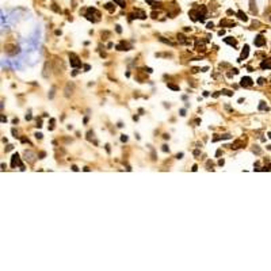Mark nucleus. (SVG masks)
I'll return each instance as SVG.
<instances>
[{
	"instance_id": "nucleus-1",
	"label": "nucleus",
	"mask_w": 271,
	"mask_h": 271,
	"mask_svg": "<svg viewBox=\"0 0 271 271\" xmlns=\"http://www.w3.org/2000/svg\"><path fill=\"white\" fill-rule=\"evenodd\" d=\"M69 62H71V65H72L73 68H79L80 65H82L80 59L75 54V53H71V54H69Z\"/></svg>"
},
{
	"instance_id": "nucleus-2",
	"label": "nucleus",
	"mask_w": 271,
	"mask_h": 271,
	"mask_svg": "<svg viewBox=\"0 0 271 271\" xmlns=\"http://www.w3.org/2000/svg\"><path fill=\"white\" fill-rule=\"evenodd\" d=\"M11 165H12V167H16V165H19V167H21V169H24V165L22 164L21 157H19V154H18V153L12 154V157H11Z\"/></svg>"
},
{
	"instance_id": "nucleus-3",
	"label": "nucleus",
	"mask_w": 271,
	"mask_h": 271,
	"mask_svg": "<svg viewBox=\"0 0 271 271\" xmlns=\"http://www.w3.org/2000/svg\"><path fill=\"white\" fill-rule=\"evenodd\" d=\"M254 44L256 45V46H263V45H266V38L263 37V35H258L256 38H255V41H254Z\"/></svg>"
},
{
	"instance_id": "nucleus-4",
	"label": "nucleus",
	"mask_w": 271,
	"mask_h": 271,
	"mask_svg": "<svg viewBox=\"0 0 271 271\" xmlns=\"http://www.w3.org/2000/svg\"><path fill=\"white\" fill-rule=\"evenodd\" d=\"M240 84H241L243 87H251V85L254 84V82H252V79H251V77L245 76V77H243V79H241V83H240Z\"/></svg>"
},
{
	"instance_id": "nucleus-5",
	"label": "nucleus",
	"mask_w": 271,
	"mask_h": 271,
	"mask_svg": "<svg viewBox=\"0 0 271 271\" xmlns=\"http://www.w3.org/2000/svg\"><path fill=\"white\" fill-rule=\"evenodd\" d=\"M248 53H249V47H248V45H245V46L243 47V50H241V56H240V60H239V61L247 59V57H248Z\"/></svg>"
},
{
	"instance_id": "nucleus-6",
	"label": "nucleus",
	"mask_w": 271,
	"mask_h": 271,
	"mask_svg": "<svg viewBox=\"0 0 271 271\" xmlns=\"http://www.w3.org/2000/svg\"><path fill=\"white\" fill-rule=\"evenodd\" d=\"M260 67L263 68V69H271V59L268 60H264V61L260 64Z\"/></svg>"
},
{
	"instance_id": "nucleus-7",
	"label": "nucleus",
	"mask_w": 271,
	"mask_h": 271,
	"mask_svg": "<svg viewBox=\"0 0 271 271\" xmlns=\"http://www.w3.org/2000/svg\"><path fill=\"white\" fill-rule=\"evenodd\" d=\"M224 42L229 44L230 46H236V39H233L232 37H228V38H224Z\"/></svg>"
},
{
	"instance_id": "nucleus-8",
	"label": "nucleus",
	"mask_w": 271,
	"mask_h": 271,
	"mask_svg": "<svg viewBox=\"0 0 271 271\" xmlns=\"http://www.w3.org/2000/svg\"><path fill=\"white\" fill-rule=\"evenodd\" d=\"M243 146H244V141L239 140V141H236V142L232 145V148H233V149H239V148H243Z\"/></svg>"
},
{
	"instance_id": "nucleus-9",
	"label": "nucleus",
	"mask_w": 271,
	"mask_h": 271,
	"mask_svg": "<svg viewBox=\"0 0 271 271\" xmlns=\"http://www.w3.org/2000/svg\"><path fill=\"white\" fill-rule=\"evenodd\" d=\"M237 15H239V18H240V19H241V21H244V22H247V21H248L247 15H245V14H244V12H243V11H239V12H237Z\"/></svg>"
},
{
	"instance_id": "nucleus-10",
	"label": "nucleus",
	"mask_w": 271,
	"mask_h": 271,
	"mask_svg": "<svg viewBox=\"0 0 271 271\" xmlns=\"http://www.w3.org/2000/svg\"><path fill=\"white\" fill-rule=\"evenodd\" d=\"M168 88H171V90H174V91H179V85H175V84H172V83H168Z\"/></svg>"
},
{
	"instance_id": "nucleus-11",
	"label": "nucleus",
	"mask_w": 271,
	"mask_h": 271,
	"mask_svg": "<svg viewBox=\"0 0 271 271\" xmlns=\"http://www.w3.org/2000/svg\"><path fill=\"white\" fill-rule=\"evenodd\" d=\"M117 49H118V50H129V49H128V46H126V45H123V44L117 45Z\"/></svg>"
},
{
	"instance_id": "nucleus-12",
	"label": "nucleus",
	"mask_w": 271,
	"mask_h": 271,
	"mask_svg": "<svg viewBox=\"0 0 271 271\" xmlns=\"http://www.w3.org/2000/svg\"><path fill=\"white\" fill-rule=\"evenodd\" d=\"M106 8H107V10H108V11H110V12H113L115 7L113 6V3H107V4H106Z\"/></svg>"
},
{
	"instance_id": "nucleus-13",
	"label": "nucleus",
	"mask_w": 271,
	"mask_h": 271,
	"mask_svg": "<svg viewBox=\"0 0 271 271\" xmlns=\"http://www.w3.org/2000/svg\"><path fill=\"white\" fill-rule=\"evenodd\" d=\"M221 92L225 94V95H228V96H232V95H233V92H232V91H228V90H222Z\"/></svg>"
},
{
	"instance_id": "nucleus-14",
	"label": "nucleus",
	"mask_w": 271,
	"mask_h": 271,
	"mask_svg": "<svg viewBox=\"0 0 271 271\" xmlns=\"http://www.w3.org/2000/svg\"><path fill=\"white\" fill-rule=\"evenodd\" d=\"M114 3L119 4L121 7H125V3H123V0H114Z\"/></svg>"
},
{
	"instance_id": "nucleus-15",
	"label": "nucleus",
	"mask_w": 271,
	"mask_h": 271,
	"mask_svg": "<svg viewBox=\"0 0 271 271\" xmlns=\"http://www.w3.org/2000/svg\"><path fill=\"white\" fill-rule=\"evenodd\" d=\"M264 108H267L266 103H264V102H260V105H259V110H264Z\"/></svg>"
},
{
	"instance_id": "nucleus-16",
	"label": "nucleus",
	"mask_w": 271,
	"mask_h": 271,
	"mask_svg": "<svg viewBox=\"0 0 271 271\" xmlns=\"http://www.w3.org/2000/svg\"><path fill=\"white\" fill-rule=\"evenodd\" d=\"M92 137H94V131H88V133H87V138H88V140H91Z\"/></svg>"
},
{
	"instance_id": "nucleus-17",
	"label": "nucleus",
	"mask_w": 271,
	"mask_h": 271,
	"mask_svg": "<svg viewBox=\"0 0 271 271\" xmlns=\"http://www.w3.org/2000/svg\"><path fill=\"white\" fill-rule=\"evenodd\" d=\"M121 141H122V142H126V141H128V136H125V134H123L122 137H121Z\"/></svg>"
},
{
	"instance_id": "nucleus-18",
	"label": "nucleus",
	"mask_w": 271,
	"mask_h": 271,
	"mask_svg": "<svg viewBox=\"0 0 271 271\" xmlns=\"http://www.w3.org/2000/svg\"><path fill=\"white\" fill-rule=\"evenodd\" d=\"M258 84H259V85H263V84H264V79H262V77H260V79L258 80Z\"/></svg>"
},
{
	"instance_id": "nucleus-19",
	"label": "nucleus",
	"mask_w": 271,
	"mask_h": 271,
	"mask_svg": "<svg viewBox=\"0 0 271 271\" xmlns=\"http://www.w3.org/2000/svg\"><path fill=\"white\" fill-rule=\"evenodd\" d=\"M115 30H117V33H122V29H121L119 24H117V26H115Z\"/></svg>"
},
{
	"instance_id": "nucleus-20",
	"label": "nucleus",
	"mask_w": 271,
	"mask_h": 271,
	"mask_svg": "<svg viewBox=\"0 0 271 271\" xmlns=\"http://www.w3.org/2000/svg\"><path fill=\"white\" fill-rule=\"evenodd\" d=\"M161 149H163V152H169V149H168V146H167V145H163V148H161Z\"/></svg>"
},
{
	"instance_id": "nucleus-21",
	"label": "nucleus",
	"mask_w": 271,
	"mask_h": 271,
	"mask_svg": "<svg viewBox=\"0 0 271 271\" xmlns=\"http://www.w3.org/2000/svg\"><path fill=\"white\" fill-rule=\"evenodd\" d=\"M180 115H182V117L186 115V110H184V108H182V110H180Z\"/></svg>"
},
{
	"instance_id": "nucleus-22",
	"label": "nucleus",
	"mask_w": 271,
	"mask_h": 271,
	"mask_svg": "<svg viewBox=\"0 0 271 271\" xmlns=\"http://www.w3.org/2000/svg\"><path fill=\"white\" fill-rule=\"evenodd\" d=\"M12 134H14V137H19V136H18V133H16V130H15V129H12Z\"/></svg>"
},
{
	"instance_id": "nucleus-23",
	"label": "nucleus",
	"mask_w": 271,
	"mask_h": 271,
	"mask_svg": "<svg viewBox=\"0 0 271 271\" xmlns=\"http://www.w3.org/2000/svg\"><path fill=\"white\" fill-rule=\"evenodd\" d=\"M31 118H33V117H31V115H30V114H26V121H30V119H31Z\"/></svg>"
},
{
	"instance_id": "nucleus-24",
	"label": "nucleus",
	"mask_w": 271,
	"mask_h": 271,
	"mask_svg": "<svg viewBox=\"0 0 271 271\" xmlns=\"http://www.w3.org/2000/svg\"><path fill=\"white\" fill-rule=\"evenodd\" d=\"M35 137H37V138H39V140H41V138H42V134H41V133H37V134H35Z\"/></svg>"
},
{
	"instance_id": "nucleus-25",
	"label": "nucleus",
	"mask_w": 271,
	"mask_h": 271,
	"mask_svg": "<svg viewBox=\"0 0 271 271\" xmlns=\"http://www.w3.org/2000/svg\"><path fill=\"white\" fill-rule=\"evenodd\" d=\"M182 157H183V153H178V154H176V159H182Z\"/></svg>"
},
{
	"instance_id": "nucleus-26",
	"label": "nucleus",
	"mask_w": 271,
	"mask_h": 271,
	"mask_svg": "<svg viewBox=\"0 0 271 271\" xmlns=\"http://www.w3.org/2000/svg\"><path fill=\"white\" fill-rule=\"evenodd\" d=\"M213 27H214V24H213V23H207V29H213Z\"/></svg>"
},
{
	"instance_id": "nucleus-27",
	"label": "nucleus",
	"mask_w": 271,
	"mask_h": 271,
	"mask_svg": "<svg viewBox=\"0 0 271 271\" xmlns=\"http://www.w3.org/2000/svg\"><path fill=\"white\" fill-rule=\"evenodd\" d=\"M41 126H42V122H41V121H38V122H37V128H41Z\"/></svg>"
},
{
	"instance_id": "nucleus-28",
	"label": "nucleus",
	"mask_w": 271,
	"mask_h": 271,
	"mask_svg": "<svg viewBox=\"0 0 271 271\" xmlns=\"http://www.w3.org/2000/svg\"><path fill=\"white\" fill-rule=\"evenodd\" d=\"M145 71H146L148 73H152V68H145Z\"/></svg>"
},
{
	"instance_id": "nucleus-29",
	"label": "nucleus",
	"mask_w": 271,
	"mask_h": 271,
	"mask_svg": "<svg viewBox=\"0 0 271 271\" xmlns=\"http://www.w3.org/2000/svg\"><path fill=\"white\" fill-rule=\"evenodd\" d=\"M72 169H73V171H79V168H77L76 165H72Z\"/></svg>"
},
{
	"instance_id": "nucleus-30",
	"label": "nucleus",
	"mask_w": 271,
	"mask_h": 271,
	"mask_svg": "<svg viewBox=\"0 0 271 271\" xmlns=\"http://www.w3.org/2000/svg\"><path fill=\"white\" fill-rule=\"evenodd\" d=\"M11 149H12V145H8V146L6 148V151H11Z\"/></svg>"
},
{
	"instance_id": "nucleus-31",
	"label": "nucleus",
	"mask_w": 271,
	"mask_h": 271,
	"mask_svg": "<svg viewBox=\"0 0 271 271\" xmlns=\"http://www.w3.org/2000/svg\"><path fill=\"white\" fill-rule=\"evenodd\" d=\"M197 169H198V167H197V165H192V171L195 172V171H197Z\"/></svg>"
},
{
	"instance_id": "nucleus-32",
	"label": "nucleus",
	"mask_w": 271,
	"mask_h": 271,
	"mask_svg": "<svg viewBox=\"0 0 271 271\" xmlns=\"http://www.w3.org/2000/svg\"><path fill=\"white\" fill-rule=\"evenodd\" d=\"M224 163H225L224 160H220V161H218V164H220V165H224Z\"/></svg>"
},
{
	"instance_id": "nucleus-33",
	"label": "nucleus",
	"mask_w": 271,
	"mask_h": 271,
	"mask_svg": "<svg viewBox=\"0 0 271 271\" xmlns=\"http://www.w3.org/2000/svg\"><path fill=\"white\" fill-rule=\"evenodd\" d=\"M6 168H7V167H6V164L3 163V164H1V169H3V171H4V169H6Z\"/></svg>"
},
{
	"instance_id": "nucleus-34",
	"label": "nucleus",
	"mask_w": 271,
	"mask_h": 271,
	"mask_svg": "<svg viewBox=\"0 0 271 271\" xmlns=\"http://www.w3.org/2000/svg\"><path fill=\"white\" fill-rule=\"evenodd\" d=\"M146 3H148V4H153V0H146Z\"/></svg>"
},
{
	"instance_id": "nucleus-35",
	"label": "nucleus",
	"mask_w": 271,
	"mask_h": 271,
	"mask_svg": "<svg viewBox=\"0 0 271 271\" xmlns=\"http://www.w3.org/2000/svg\"><path fill=\"white\" fill-rule=\"evenodd\" d=\"M268 148H270V149H271V146H268Z\"/></svg>"
}]
</instances>
